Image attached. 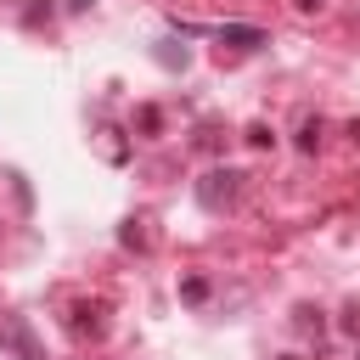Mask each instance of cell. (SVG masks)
Instances as JSON below:
<instances>
[{
    "mask_svg": "<svg viewBox=\"0 0 360 360\" xmlns=\"http://www.w3.org/2000/svg\"><path fill=\"white\" fill-rule=\"evenodd\" d=\"M208 180H214V186H202V202H208V208H219V202H231V197H236V180H242V174H236V169H225V174H208Z\"/></svg>",
    "mask_w": 360,
    "mask_h": 360,
    "instance_id": "6da1fadb",
    "label": "cell"
},
{
    "mask_svg": "<svg viewBox=\"0 0 360 360\" xmlns=\"http://www.w3.org/2000/svg\"><path fill=\"white\" fill-rule=\"evenodd\" d=\"M219 39H225V45H236V51H253V45H264V28H253V22H225V28H219Z\"/></svg>",
    "mask_w": 360,
    "mask_h": 360,
    "instance_id": "7a4b0ae2",
    "label": "cell"
},
{
    "mask_svg": "<svg viewBox=\"0 0 360 360\" xmlns=\"http://www.w3.org/2000/svg\"><path fill=\"white\" fill-rule=\"evenodd\" d=\"M0 338H6L22 360H39V349H34V338H28V326H22V321H0Z\"/></svg>",
    "mask_w": 360,
    "mask_h": 360,
    "instance_id": "3957f363",
    "label": "cell"
},
{
    "mask_svg": "<svg viewBox=\"0 0 360 360\" xmlns=\"http://www.w3.org/2000/svg\"><path fill=\"white\" fill-rule=\"evenodd\" d=\"M315 141H321V124H304V135H298V146H304V152H315Z\"/></svg>",
    "mask_w": 360,
    "mask_h": 360,
    "instance_id": "277c9868",
    "label": "cell"
}]
</instances>
